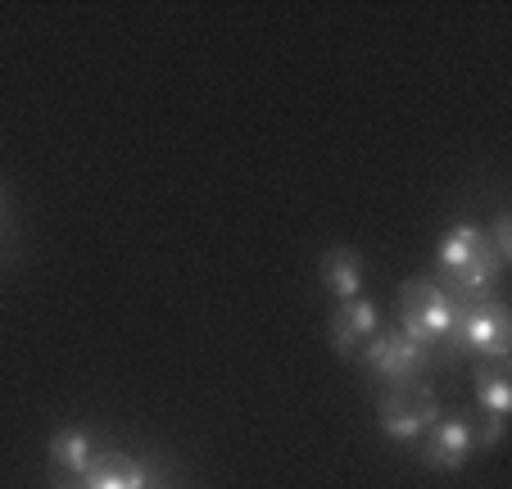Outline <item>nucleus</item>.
Masks as SVG:
<instances>
[{"label": "nucleus", "instance_id": "nucleus-11", "mask_svg": "<svg viewBox=\"0 0 512 489\" xmlns=\"http://www.w3.org/2000/svg\"><path fill=\"white\" fill-rule=\"evenodd\" d=\"M46 453L59 471H68V476H82V471L96 462V444H91V435L78 431V426H64V431L50 435Z\"/></svg>", "mask_w": 512, "mask_h": 489}, {"label": "nucleus", "instance_id": "nucleus-3", "mask_svg": "<svg viewBox=\"0 0 512 489\" xmlns=\"http://www.w3.org/2000/svg\"><path fill=\"white\" fill-rule=\"evenodd\" d=\"M449 358L476 354V358H508L512 354V322L508 308L499 299H481V304H458L454 331H449Z\"/></svg>", "mask_w": 512, "mask_h": 489}, {"label": "nucleus", "instance_id": "nucleus-10", "mask_svg": "<svg viewBox=\"0 0 512 489\" xmlns=\"http://www.w3.org/2000/svg\"><path fill=\"white\" fill-rule=\"evenodd\" d=\"M318 272H322V286H327L340 304L358 299V290H363V259H358L354 250H327L318 259Z\"/></svg>", "mask_w": 512, "mask_h": 489}, {"label": "nucleus", "instance_id": "nucleus-13", "mask_svg": "<svg viewBox=\"0 0 512 489\" xmlns=\"http://www.w3.org/2000/svg\"><path fill=\"white\" fill-rule=\"evenodd\" d=\"M0 204H5V195H0Z\"/></svg>", "mask_w": 512, "mask_h": 489}, {"label": "nucleus", "instance_id": "nucleus-5", "mask_svg": "<svg viewBox=\"0 0 512 489\" xmlns=\"http://www.w3.org/2000/svg\"><path fill=\"white\" fill-rule=\"evenodd\" d=\"M377 422L395 444H413L440 422V403H435L431 390H422V385H395L390 394H381Z\"/></svg>", "mask_w": 512, "mask_h": 489}, {"label": "nucleus", "instance_id": "nucleus-4", "mask_svg": "<svg viewBox=\"0 0 512 489\" xmlns=\"http://www.w3.org/2000/svg\"><path fill=\"white\" fill-rule=\"evenodd\" d=\"M363 367H372V372L381 376V381L390 385H417V376L431 372V349L413 345V340L404 336V331H372L368 340H363Z\"/></svg>", "mask_w": 512, "mask_h": 489}, {"label": "nucleus", "instance_id": "nucleus-6", "mask_svg": "<svg viewBox=\"0 0 512 489\" xmlns=\"http://www.w3.org/2000/svg\"><path fill=\"white\" fill-rule=\"evenodd\" d=\"M476 453V431L467 417H440L422 435V462L431 471H458Z\"/></svg>", "mask_w": 512, "mask_h": 489}, {"label": "nucleus", "instance_id": "nucleus-2", "mask_svg": "<svg viewBox=\"0 0 512 489\" xmlns=\"http://www.w3.org/2000/svg\"><path fill=\"white\" fill-rule=\"evenodd\" d=\"M454 313L458 304L440 290V281H404L399 286V331H404L413 345L422 349H440L449 340V331H454Z\"/></svg>", "mask_w": 512, "mask_h": 489}, {"label": "nucleus", "instance_id": "nucleus-12", "mask_svg": "<svg viewBox=\"0 0 512 489\" xmlns=\"http://www.w3.org/2000/svg\"><path fill=\"white\" fill-rule=\"evenodd\" d=\"M485 236H490L494 254H499V259L508 263V259H512V218H508V213H499V218H494V227L485 231Z\"/></svg>", "mask_w": 512, "mask_h": 489}, {"label": "nucleus", "instance_id": "nucleus-7", "mask_svg": "<svg viewBox=\"0 0 512 489\" xmlns=\"http://www.w3.org/2000/svg\"><path fill=\"white\" fill-rule=\"evenodd\" d=\"M372 331H377V304H372V299H349V304H340L336 313H331V322H327L331 349L345 354V358L354 354Z\"/></svg>", "mask_w": 512, "mask_h": 489}, {"label": "nucleus", "instance_id": "nucleus-8", "mask_svg": "<svg viewBox=\"0 0 512 489\" xmlns=\"http://www.w3.org/2000/svg\"><path fill=\"white\" fill-rule=\"evenodd\" d=\"M78 480H82V489H145L150 485V471L136 458H127V453H105Z\"/></svg>", "mask_w": 512, "mask_h": 489}, {"label": "nucleus", "instance_id": "nucleus-9", "mask_svg": "<svg viewBox=\"0 0 512 489\" xmlns=\"http://www.w3.org/2000/svg\"><path fill=\"white\" fill-rule=\"evenodd\" d=\"M476 399L485 403L490 422H503L512 408V372L508 358H476Z\"/></svg>", "mask_w": 512, "mask_h": 489}, {"label": "nucleus", "instance_id": "nucleus-1", "mask_svg": "<svg viewBox=\"0 0 512 489\" xmlns=\"http://www.w3.org/2000/svg\"><path fill=\"white\" fill-rule=\"evenodd\" d=\"M435 268L445 277V295L454 304H481L494 299L503 277V259L494 254L490 236L472 222H454V227L440 236V250H435Z\"/></svg>", "mask_w": 512, "mask_h": 489}]
</instances>
